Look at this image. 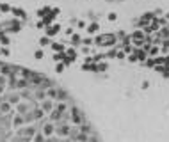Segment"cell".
<instances>
[{
	"mask_svg": "<svg viewBox=\"0 0 169 142\" xmlns=\"http://www.w3.org/2000/svg\"><path fill=\"white\" fill-rule=\"evenodd\" d=\"M20 98H21V96H20V94H16V92H14V94L11 92V94H7V96H5V100L11 103V105H18V103H20Z\"/></svg>",
	"mask_w": 169,
	"mask_h": 142,
	"instance_id": "obj_12",
	"label": "cell"
},
{
	"mask_svg": "<svg viewBox=\"0 0 169 142\" xmlns=\"http://www.w3.org/2000/svg\"><path fill=\"white\" fill-rule=\"evenodd\" d=\"M158 52H160V48H158V46H151V50L148 52V53H150L151 57H155V55H158Z\"/></svg>",
	"mask_w": 169,
	"mask_h": 142,
	"instance_id": "obj_17",
	"label": "cell"
},
{
	"mask_svg": "<svg viewBox=\"0 0 169 142\" xmlns=\"http://www.w3.org/2000/svg\"><path fill=\"white\" fill-rule=\"evenodd\" d=\"M52 48H54V52H62L64 50V46L61 43H52Z\"/></svg>",
	"mask_w": 169,
	"mask_h": 142,
	"instance_id": "obj_15",
	"label": "cell"
},
{
	"mask_svg": "<svg viewBox=\"0 0 169 142\" xmlns=\"http://www.w3.org/2000/svg\"><path fill=\"white\" fill-rule=\"evenodd\" d=\"M48 36H45V38H41V39H39V44H41V46H43V44H48Z\"/></svg>",
	"mask_w": 169,
	"mask_h": 142,
	"instance_id": "obj_21",
	"label": "cell"
},
{
	"mask_svg": "<svg viewBox=\"0 0 169 142\" xmlns=\"http://www.w3.org/2000/svg\"><path fill=\"white\" fill-rule=\"evenodd\" d=\"M59 30H61V25H59V23H55V25H48V27H46V36L52 38V36H55Z\"/></svg>",
	"mask_w": 169,
	"mask_h": 142,
	"instance_id": "obj_9",
	"label": "cell"
},
{
	"mask_svg": "<svg viewBox=\"0 0 169 142\" xmlns=\"http://www.w3.org/2000/svg\"><path fill=\"white\" fill-rule=\"evenodd\" d=\"M96 30H98V23H93V25H89V29H87V32H89V34H94Z\"/></svg>",
	"mask_w": 169,
	"mask_h": 142,
	"instance_id": "obj_18",
	"label": "cell"
},
{
	"mask_svg": "<svg viewBox=\"0 0 169 142\" xmlns=\"http://www.w3.org/2000/svg\"><path fill=\"white\" fill-rule=\"evenodd\" d=\"M25 122V119H23V114H18V116H13V126L14 128H18V126H21Z\"/></svg>",
	"mask_w": 169,
	"mask_h": 142,
	"instance_id": "obj_13",
	"label": "cell"
},
{
	"mask_svg": "<svg viewBox=\"0 0 169 142\" xmlns=\"http://www.w3.org/2000/svg\"><path fill=\"white\" fill-rule=\"evenodd\" d=\"M41 108L46 112V114H50L54 108H55V103H54V100H50V98H46V100H43L41 101Z\"/></svg>",
	"mask_w": 169,
	"mask_h": 142,
	"instance_id": "obj_7",
	"label": "cell"
},
{
	"mask_svg": "<svg viewBox=\"0 0 169 142\" xmlns=\"http://www.w3.org/2000/svg\"><path fill=\"white\" fill-rule=\"evenodd\" d=\"M0 52H2V53H4V55H9V50H7V48H2V50H0Z\"/></svg>",
	"mask_w": 169,
	"mask_h": 142,
	"instance_id": "obj_27",
	"label": "cell"
},
{
	"mask_svg": "<svg viewBox=\"0 0 169 142\" xmlns=\"http://www.w3.org/2000/svg\"><path fill=\"white\" fill-rule=\"evenodd\" d=\"M135 57H137V61H146V52H144V50H142V52H137Z\"/></svg>",
	"mask_w": 169,
	"mask_h": 142,
	"instance_id": "obj_16",
	"label": "cell"
},
{
	"mask_svg": "<svg viewBox=\"0 0 169 142\" xmlns=\"http://www.w3.org/2000/svg\"><path fill=\"white\" fill-rule=\"evenodd\" d=\"M2 92H4V85H0V94H2Z\"/></svg>",
	"mask_w": 169,
	"mask_h": 142,
	"instance_id": "obj_28",
	"label": "cell"
},
{
	"mask_svg": "<svg viewBox=\"0 0 169 142\" xmlns=\"http://www.w3.org/2000/svg\"><path fill=\"white\" fill-rule=\"evenodd\" d=\"M57 94H59V87H55V85H52L50 89H46V96L50 100H57Z\"/></svg>",
	"mask_w": 169,
	"mask_h": 142,
	"instance_id": "obj_10",
	"label": "cell"
},
{
	"mask_svg": "<svg viewBox=\"0 0 169 142\" xmlns=\"http://www.w3.org/2000/svg\"><path fill=\"white\" fill-rule=\"evenodd\" d=\"M62 69H64V64H57V73H62Z\"/></svg>",
	"mask_w": 169,
	"mask_h": 142,
	"instance_id": "obj_23",
	"label": "cell"
},
{
	"mask_svg": "<svg viewBox=\"0 0 169 142\" xmlns=\"http://www.w3.org/2000/svg\"><path fill=\"white\" fill-rule=\"evenodd\" d=\"M166 78H169V69L166 71Z\"/></svg>",
	"mask_w": 169,
	"mask_h": 142,
	"instance_id": "obj_29",
	"label": "cell"
},
{
	"mask_svg": "<svg viewBox=\"0 0 169 142\" xmlns=\"http://www.w3.org/2000/svg\"><path fill=\"white\" fill-rule=\"evenodd\" d=\"M0 11H2V13H7V11H11V5H7V4H0Z\"/></svg>",
	"mask_w": 169,
	"mask_h": 142,
	"instance_id": "obj_19",
	"label": "cell"
},
{
	"mask_svg": "<svg viewBox=\"0 0 169 142\" xmlns=\"http://www.w3.org/2000/svg\"><path fill=\"white\" fill-rule=\"evenodd\" d=\"M132 41H133V44H135V46H142V43L146 41V38H144V32L135 30V32L132 34Z\"/></svg>",
	"mask_w": 169,
	"mask_h": 142,
	"instance_id": "obj_6",
	"label": "cell"
},
{
	"mask_svg": "<svg viewBox=\"0 0 169 142\" xmlns=\"http://www.w3.org/2000/svg\"><path fill=\"white\" fill-rule=\"evenodd\" d=\"M11 13H13L14 16H18V18H23V20L27 18V13H25L23 9H16V7H11Z\"/></svg>",
	"mask_w": 169,
	"mask_h": 142,
	"instance_id": "obj_14",
	"label": "cell"
},
{
	"mask_svg": "<svg viewBox=\"0 0 169 142\" xmlns=\"http://www.w3.org/2000/svg\"><path fill=\"white\" fill-rule=\"evenodd\" d=\"M45 142H59V139H57L55 135H52V137H46V139H45Z\"/></svg>",
	"mask_w": 169,
	"mask_h": 142,
	"instance_id": "obj_20",
	"label": "cell"
},
{
	"mask_svg": "<svg viewBox=\"0 0 169 142\" xmlns=\"http://www.w3.org/2000/svg\"><path fill=\"white\" fill-rule=\"evenodd\" d=\"M32 107H34V105H27V103L20 101L18 103V114H27V112H30Z\"/></svg>",
	"mask_w": 169,
	"mask_h": 142,
	"instance_id": "obj_11",
	"label": "cell"
},
{
	"mask_svg": "<svg viewBox=\"0 0 169 142\" xmlns=\"http://www.w3.org/2000/svg\"><path fill=\"white\" fill-rule=\"evenodd\" d=\"M70 131H71V126L68 122L55 124V135H59V137H70Z\"/></svg>",
	"mask_w": 169,
	"mask_h": 142,
	"instance_id": "obj_4",
	"label": "cell"
},
{
	"mask_svg": "<svg viewBox=\"0 0 169 142\" xmlns=\"http://www.w3.org/2000/svg\"><path fill=\"white\" fill-rule=\"evenodd\" d=\"M39 130L36 128V126H27V128H23V130H20L18 131V135H21V137H25V139H34V135L38 133Z\"/></svg>",
	"mask_w": 169,
	"mask_h": 142,
	"instance_id": "obj_5",
	"label": "cell"
},
{
	"mask_svg": "<svg viewBox=\"0 0 169 142\" xmlns=\"http://www.w3.org/2000/svg\"><path fill=\"white\" fill-rule=\"evenodd\" d=\"M41 133H43L45 137H52V135H55V122H54V121L41 122Z\"/></svg>",
	"mask_w": 169,
	"mask_h": 142,
	"instance_id": "obj_3",
	"label": "cell"
},
{
	"mask_svg": "<svg viewBox=\"0 0 169 142\" xmlns=\"http://www.w3.org/2000/svg\"><path fill=\"white\" fill-rule=\"evenodd\" d=\"M116 18H117L116 13H111V14H109V20H111V21H116Z\"/></svg>",
	"mask_w": 169,
	"mask_h": 142,
	"instance_id": "obj_24",
	"label": "cell"
},
{
	"mask_svg": "<svg viewBox=\"0 0 169 142\" xmlns=\"http://www.w3.org/2000/svg\"><path fill=\"white\" fill-rule=\"evenodd\" d=\"M70 119H71L73 124H78V126H80L82 122L86 121V116H84V112H80L77 107H73V108L70 110Z\"/></svg>",
	"mask_w": 169,
	"mask_h": 142,
	"instance_id": "obj_2",
	"label": "cell"
},
{
	"mask_svg": "<svg viewBox=\"0 0 169 142\" xmlns=\"http://www.w3.org/2000/svg\"><path fill=\"white\" fill-rule=\"evenodd\" d=\"M34 57H36V59H43V50H36Z\"/></svg>",
	"mask_w": 169,
	"mask_h": 142,
	"instance_id": "obj_22",
	"label": "cell"
},
{
	"mask_svg": "<svg viewBox=\"0 0 169 142\" xmlns=\"http://www.w3.org/2000/svg\"><path fill=\"white\" fill-rule=\"evenodd\" d=\"M94 43L100 44V46H111V44L116 43V36H114V34H102V36L96 38Z\"/></svg>",
	"mask_w": 169,
	"mask_h": 142,
	"instance_id": "obj_1",
	"label": "cell"
},
{
	"mask_svg": "<svg viewBox=\"0 0 169 142\" xmlns=\"http://www.w3.org/2000/svg\"><path fill=\"white\" fill-rule=\"evenodd\" d=\"M5 83V75H0V85H4Z\"/></svg>",
	"mask_w": 169,
	"mask_h": 142,
	"instance_id": "obj_26",
	"label": "cell"
},
{
	"mask_svg": "<svg viewBox=\"0 0 169 142\" xmlns=\"http://www.w3.org/2000/svg\"><path fill=\"white\" fill-rule=\"evenodd\" d=\"M11 110H13V105L7 101L5 98H2V101H0V114H4V116H5V114H9Z\"/></svg>",
	"mask_w": 169,
	"mask_h": 142,
	"instance_id": "obj_8",
	"label": "cell"
},
{
	"mask_svg": "<svg viewBox=\"0 0 169 142\" xmlns=\"http://www.w3.org/2000/svg\"><path fill=\"white\" fill-rule=\"evenodd\" d=\"M71 41H73V43H80V36H73Z\"/></svg>",
	"mask_w": 169,
	"mask_h": 142,
	"instance_id": "obj_25",
	"label": "cell"
}]
</instances>
